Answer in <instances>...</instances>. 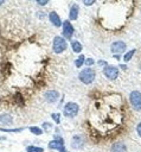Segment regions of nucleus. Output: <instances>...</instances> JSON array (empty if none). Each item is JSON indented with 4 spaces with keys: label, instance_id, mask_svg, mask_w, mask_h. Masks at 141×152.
Masks as SVG:
<instances>
[{
    "label": "nucleus",
    "instance_id": "f257e3e1",
    "mask_svg": "<svg viewBox=\"0 0 141 152\" xmlns=\"http://www.w3.org/2000/svg\"><path fill=\"white\" fill-rule=\"evenodd\" d=\"M121 97L117 96L113 104L107 102H97L96 110L92 113V125L97 128L98 132L103 134H108L122 122V113H121Z\"/></svg>",
    "mask_w": 141,
    "mask_h": 152
},
{
    "label": "nucleus",
    "instance_id": "f03ea898",
    "mask_svg": "<svg viewBox=\"0 0 141 152\" xmlns=\"http://www.w3.org/2000/svg\"><path fill=\"white\" fill-rule=\"evenodd\" d=\"M78 78L82 83L84 84H90L94 80H95V71L91 68H85L81 71V74L78 75Z\"/></svg>",
    "mask_w": 141,
    "mask_h": 152
},
{
    "label": "nucleus",
    "instance_id": "7ed1b4c3",
    "mask_svg": "<svg viewBox=\"0 0 141 152\" xmlns=\"http://www.w3.org/2000/svg\"><path fill=\"white\" fill-rule=\"evenodd\" d=\"M68 48V44L65 42L64 38H62L60 36H56L53 38L52 42V50L55 51V53H62L63 51H65Z\"/></svg>",
    "mask_w": 141,
    "mask_h": 152
},
{
    "label": "nucleus",
    "instance_id": "20e7f679",
    "mask_svg": "<svg viewBox=\"0 0 141 152\" xmlns=\"http://www.w3.org/2000/svg\"><path fill=\"white\" fill-rule=\"evenodd\" d=\"M79 112V106L76 103V102H68L65 106H64V115L68 116V118H73L78 114Z\"/></svg>",
    "mask_w": 141,
    "mask_h": 152
},
{
    "label": "nucleus",
    "instance_id": "39448f33",
    "mask_svg": "<svg viewBox=\"0 0 141 152\" xmlns=\"http://www.w3.org/2000/svg\"><path fill=\"white\" fill-rule=\"evenodd\" d=\"M129 101L132 107L135 110H141V93L137 90H133L129 95Z\"/></svg>",
    "mask_w": 141,
    "mask_h": 152
},
{
    "label": "nucleus",
    "instance_id": "423d86ee",
    "mask_svg": "<svg viewBox=\"0 0 141 152\" xmlns=\"http://www.w3.org/2000/svg\"><path fill=\"white\" fill-rule=\"evenodd\" d=\"M62 28H63V30H62L63 37L66 38V39H71V37H72V34H73V26L71 25V23H70L69 20L63 21Z\"/></svg>",
    "mask_w": 141,
    "mask_h": 152
},
{
    "label": "nucleus",
    "instance_id": "0eeeda50",
    "mask_svg": "<svg viewBox=\"0 0 141 152\" xmlns=\"http://www.w3.org/2000/svg\"><path fill=\"white\" fill-rule=\"evenodd\" d=\"M118 72H120L118 69H117L116 66H113V65H107V66H104V69H103L104 76H105L107 78H109V80H115V78H117Z\"/></svg>",
    "mask_w": 141,
    "mask_h": 152
},
{
    "label": "nucleus",
    "instance_id": "6e6552de",
    "mask_svg": "<svg viewBox=\"0 0 141 152\" xmlns=\"http://www.w3.org/2000/svg\"><path fill=\"white\" fill-rule=\"evenodd\" d=\"M126 48H127V45H126L124 42H122V40H117V42H114V43L111 44L110 50H111L113 53H115V55H120V53H122V52L126 50Z\"/></svg>",
    "mask_w": 141,
    "mask_h": 152
},
{
    "label": "nucleus",
    "instance_id": "1a4fd4ad",
    "mask_svg": "<svg viewBox=\"0 0 141 152\" xmlns=\"http://www.w3.org/2000/svg\"><path fill=\"white\" fill-rule=\"evenodd\" d=\"M64 146V140L62 138H56L49 142V147L52 150H60Z\"/></svg>",
    "mask_w": 141,
    "mask_h": 152
},
{
    "label": "nucleus",
    "instance_id": "9d476101",
    "mask_svg": "<svg viewBox=\"0 0 141 152\" xmlns=\"http://www.w3.org/2000/svg\"><path fill=\"white\" fill-rule=\"evenodd\" d=\"M59 97V94L56 90H49L45 93V99L47 100V102H56Z\"/></svg>",
    "mask_w": 141,
    "mask_h": 152
},
{
    "label": "nucleus",
    "instance_id": "9b49d317",
    "mask_svg": "<svg viewBox=\"0 0 141 152\" xmlns=\"http://www.w3.org/2000/svg\"><path fill=\"white\" fill-rule=\"evenodd\" d=\"M49 18H50V21L55 25V26H57V27H59L60 25H62V20H60V18H59V15L56 13V12H50V14H49Z\"/></svg>",
    "mask_w": 141,
    "mask_h": 152
},
{
    "label": "nucleus",
    "instance_id": "f8f14e48",
    "mask_svg": "<svg viewBox=\"0 0 141 152\" xmlns=\"http://www.w3.org/2000/svg\"><path fill=\"white\" fill-rule=\"evenodd\" d=\"M78 13H79V7L78 5L73 4L71 7H70V12H69V18L71 20H76L78 18Z\"/></svg>",
    "mask_w": 141,
    "mask_h": 152
},
{
    "label": "nucleus",
    "instance_id": "ddd939ff",
    "mask_svg": "<svg viewBox=\"0 0 141 152\" xmlns=\"http://www.w3.org/2000/svg\"><path fill=\"white\" fill-rule=\"evenodd\" d=\"M111 152H127V146L123 142H115L111 146Z\"/></svg>",
    "mask_w": 141,
    "mask_h": 152
},
{
    "label": "nucleus",
    "instance_id": "4468645a",
    "mask_svg": "<svg viewBox=\"0 0 141 152\" xmlns=\"http://www.w3.org/2000/svg\"><path fill=\"white\" fill-rule=\"evenodd\" d=\"M71 146L73 148H81L83 146V139L81 138V135H75L72 138V141H71Z\"/></svg>",
    "mask_w": 141,
    "mask_h": 152
},
{
    "label": "nucleus",
    "instance_id": "2eb2a0df",
    "mask_svg": "<svg viewBox=\"0 0 141 152\" xmlns=\"http://www.w3.org/2000/svg\"><path fill=\"white\" fill-rule=\"evenodd\" d=\"M71 48H72V50L75 51V52H81L82 51V44L79 43V42H77V40H73L72 43H71Z\"/></svg>",
    "mask_w": 141,
    "mask_h": 152
},
{
    "label": "nucleus",
    "instance_id": "dca6fc26",
    "mask_svg": "<svg viewBox=\"0 0 141 152\" xmlns=\"http://www.w3.org/2000/svg\"><path fill=\"white\" fill-rule=\"evenodd\" d=\"M135 53H136V49H132V50H129V51H128V52L124 55V57H123V61H124V62H128V61H130Z\"/></svg>",
    "mask_w": 141,
    "mask_h": 152
},
{
    "label": "nucleus",
    "instance_id": "f3484780",
    "mask_svg": "<svg viewBox=\"0 0 141 152\" xmlns=\"http://www.w3.org/2000/svg\"><path fill=\"white\" fill-rule=\"evenodd\" d=\"M84 62H85V57H84V55H81V56H78V58L75 61V66H76V68H81V66L84 64Z\"/></svg>",
    "mask_w": 141,
    "mask_h": 152
},
{
    "label": "nucleus",
    "instance_id": "a211bd4d",
    "mask_svg": "<svg viewBox=\"0 0 141 152\" xmlns=\"http://www.w3.org/2000/svg\"><path fill=\"white\" fill-rule=\"evenodd\" d=\"M30 132L33 133L34 135H40V134H43V129L39 128V127H37V126H31V127H30Z\"/></svg>",
    "mask_w": 141,
    "mask_h": 152
},
{
    "label": "nucleus",
    "instance_id": "6ab92c4d",
    "mask_svg": "<svg viewBox=\"0 0 141 152\" xmlns=\"http://www.w3.org/2000/svg\"><path fill=\"white\" fill-rule=\"evenodd\" d=\"M26 152H44V148L38 147V146H27Z\"/></svg>",
    "mask_w": 141,
    "mask_h": 152
},
{
    "label": "nucleus",
    "instance_id": "aec40b11",
    "mask_svg": "<svg viewBox=\"0 0 141 152\" xmlns=\"http://www.w3.org/2000/svg\"><path fill=\"white\" fill-rule=\"evenodd\" d=\"M0 120L5 124H12V116L9 114H2L0 116Z\"/></svg>",
    "mask_w": 141,
    "mask_h": 152
},
{
    "label": "nucleus",
    "instance_id": "412c9836",
    "mask_svg": "<svg viewBox=\"0 0 141 152\" xmlns=\"http://www.w3.org/2000/svg\"><path fill=\"white\" fill-rule=\"evenodd\" d=\"M59 115H60V114H58V113H53V114H51V118L56 121V124H59Z\"/></svg>",
    "mask_w": 141,
    "mask_h": 152
},
{
    "label": "nucleus",
    "instance_id": "4be33fe9",
    "mask_svg": "<svg viewBox=\"0 0 141 152\" xmlns=\"http://www.w3.org/2000/svg\"><path fill=\"white\" fill-rule=\"evenodd\" d=\"M1 132H21L23 128H14V129H5V128H0Z\"/></svg>",
    "mask_w": 141,
    "mask_h": 152
},
{
    "label": "nucleus",
    "instance_id": "5701e85b",
    "mask_svg": "<svg viewBox=\"0 0 141 152\" xmlns=\"http://www.w3.org/2000/svg\"><path fill=\"white\" fill-rule=\"evenodd\" d=\"M96 2V0H83V4L85 5V6H91V5H94Z\"/></svg>",
    "mask_w": 141,
    "mask_h": 152
},
{
    "label": "nucleus",
    "instance_id": "b1692460",
    "mask_svg": "<svg viewBox=\"0 0 141 152\" xmlns=\"http://www.w3.org/2000/svg\"><path fill=\"white\" fill-rule=\"evenodd\" d=\"M84 63H85V65H88V66H91V65L95 63V61H94L92 58H88V59H86Z\"/></svg>",
    "mask_w": 141,
    "mask_h": 152
},
{
    "label": "nucleus",
    "instance_id": "393cba45",
    "mask_svg": "<svg viewBox=\"0 0 141 152\" xmlns=\"http://www.w3.org/2000/svg\"><path fill=\"white\" fill-rule=\"evenodd\" d=\"M36 1H37V4L40 5V6H45V5H47V2H49V0H36Z\"/></svg>",
    "mask_w": 141,
    "mask_h": 152
},
{
    "label": "nucleus",
    "instance_id": "a878e982",
    "mask_svg": "<svg viewBox=\"0 0 141 152\" xmlns=\"http://www.w3.org/2000/svg\"><path fill=\"white\" fill-rule=\"evenodd\" d=\"M136 132H137V135L141 138V122H140V124L136 126Z\"/></svg>",
    "mask_w": 141,
    "mask_h": 152
},
{
    "label": "nucleus",
    "instance_id": "bb28decb",
    "mask_svg": "<svg viewBox=\"0 0 141 152\" xmlns=\"http://www.w3.org/2000/svg\"><path fill=\"white\" fill-rule=\"evenodd\" d=\"M43 126H44V128H46V129H49V128L51 127V125H50L49 122H44V124H43Z\"/></svg>",
    "mask_w": 141,
    "mask_h": 152
},
{
    "label": "nucleus",
    "instance_id": "cd10ccee",
    "mask_svg": "<svg viewBox=\"0 0 141 152\" xmlns=\"http://www.w3.org/2000/svg\"><path fill=\"white\" fill-rule=\"evenodd\" d=\"M98 64L100 65H104V66H107L108 64H107V62H104V61H98Z\"/></svg>",
    "mask_w": 141,
    "mask_h": 152
},
{
    "label": "nucleus",
    "instance_id": "c85d7f7f",
    "mask_svg": "<svg viewBox=\"0 0 141 152\" xmlns=\"http://www.w3.org/2000/svg\"><path fill=\"white\" fill-rule=\"evenodd\" d=\"M59 152H68V151H66V150L64 148V146H63V147H62V148L59 150Z\"/></svg>",
    "mask_w": 141,
    "mask_h": 152
},
{
    "label": "nucleus",
    "instance_id": "c756f323",
    "mask_svg": "<svg viewBox=\"0 0 141 152\" xmlns=\"http://www.w3.org/2000/svg\"><path fill=\"white\" fill-rule=\"evenodd\" d=\"M4 2H5V0H0V6H1V5L4 4Z\"/></svg>",
    "mask_w": 141,
    "mask_h": 152
},
{
    "label": "nucleus",
    "instance_id": "7c9ffc66",
    "mask_svg": "<svg viewBox=\"0 0 141 152\" xmlns=\"http://www.w3.org/2000/svg\"><path fill=\"white\" fill-rule=\"evenodd\" d=\"M140 68H141V66H140Z\"/></svg>",
    "mask_w": 141,
    "mask_h": 152
}]
</instances>
